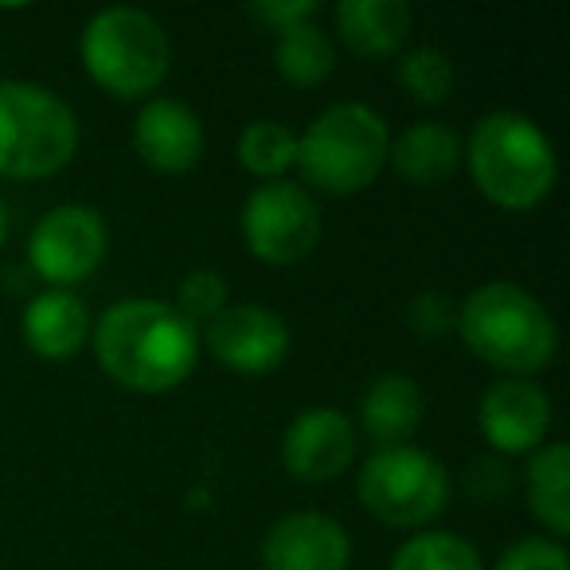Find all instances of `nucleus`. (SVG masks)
I'll return each mask as SVG.
<instances>
[{
  "instance_id": "22",
  "label": "nucleus",
  "mask_w": 570,
  "mask_h": 570,
  "mask_svg": "<svg viewBox=\"0 0 570 570\" xmlns=\"http://www.w3.org/2000/svg\"><path fill=\"white\" fill-rule=\"evenodd\" d=\"M391 570H484V562L458 531H419L391 554Z\"/></svg>"
},
{
  "instance_id": "2",
  "label": "nucleus",
  "mask_w": 570,
  "mask_h": 570,
  "mask_svg": "<svg viewBox=\"0 0 570 570\" xmlns=\"http://www.w3.org/2000/svg\"><path fill=\"white\" fill-rule=\"evenodd\" d=\"M458 336L481 364L531 380L559 352V328L547 305L515 282H484L458 305Z\"/></svg>"
},
{
  "instance_id": "1",
  "label": "nucleus",
  "mask_w": 570,
  "mask_h": 570,
  "mask_svg": "<svg viewBox=\"0 0 570 570\" xmlns=\"http://www.w3.org/2000/svg\"><path fill=\"white\" fill-rule=\"evenodd\" d=\"M95 360L118 387L137 395L176 391L199 364V328L157 297H121L98 317Z\"/></svg>"
},
{
  "instance_id": "8",
  "label": "nucleus",
  "mask_w": 570,
  "mask_h": 570,
  "mask_svg": "<svg viewBox=\"0 0 570 570\" xmlns=\"http://www.w3.org/2000/svg\"><path fill=\"white\" fill-rule=\"evenodd\" d=\"M243 243L266 266H297L321 243V204L302 184H258L243 204Z\"/></svg>"
},
{
  "instance_id": "12",
  "label": "nucleus",
  "mask_w": 570,
  "mask_h": 570,
  "mask_svg": "<svg viewBox=\"0 0 570 570\" xmlns=\"http://www.w3.org/2000/svg\"><path fill=\"white\" fill-rule=\"evenodd\" d=\"M476 426L484 442L504 458L535 453L551 430V395L535 380L500 375L476 403Z\"/></svg>"
},
{
  "instance_id": "20",
  "label": "nucleus",
  "mask_w": 570,
  "mask_h": 570,
  "mask_svg": "<svg viewBox=\"0 0 570 570\" xmlns=\"http://www.w3.org/2000/svg\"><path fill=\"white\" fill-rule=\"evenodd\" d=\"M274 67L282 82L297 90H317L336 71V43L317 24H297L274 40Z\"/></svg>"
},
{
  "instance_id": "21",
  "label": "nucleus",
  "mask_w": 570,
  "mask_h": 570,
  "mask_svg": "<svg viewBox=\"0 0 570 570\" xmlns=\"http://www.w3.org/2000/svg\"><path fill=\"white\" fill-rule=\"evenodd\" d=\"M235 153H238V165L250 176H258L262 184L282 180V176L297 165V134L274 118L250 121V126L238 134Z\"/></svg>"
},
{
  "instance_id": "17",
  "label": "nucleus",
  "mask_w": 570,
  "mask_h": 570,
  "mask_svg": "<svg viewBox=\"0 0 570 570\" xmlns=\"http://www.w3.org/2000/svg\"><path fill=\"white\" fill-rule=\"evenodd\" d=\"M426 419V395L403 372H383L360 399V430L375 442V450L406 445V438L419 434Z\"/></svg>"
},
{
  "instance_id": "4",
  "label": "nucleus",
  "mask_w": 570,
  "mask_h": 570,
  "mask_svg": "<svg viewBox=\"0 0 570 570\" xmlns=\"http://www.w3.org/2000/svg\"><path fill=\"white\" fill-rule=\"evenodd\" d=\"M391 129L367 102H336L297 137V165L309 188L325 196H356L380 180L387 165Z\"/></svg>"
},
{
  "instance_id": "14",
  "label": "nucleus",
  "mask_w": 570,
  "mask_h": 570,
  "mask_svg": "<svg viewBox=\"0 0 570 570\" xmlns=\"http://www.w3.org/2000/svg\"><path fill=\"white\" fill-rule=\"evenodd\" d=\"M134 149L153 173L184 176L204 160V121L176 98H149L134 121Z\"/></svg>"
},
{
  "instance_id": "9",
  "label": "nucleus",
  "mask_w": 570,
  "mask_h": 570,
  "mask_svg": "<svg viewBox=\"0 0 570 570\" xmlns=\"http://www.w3.org/2000/svg\"><path fill=\"white\" fill-rule=\"evenodd\" d=\"M110 230L87 204H59L28 235V262L51 289H75L106 262Z\"/></svg>"
},
{
  "instance_id": "27",
  "label": "nucleus",
  "mask_w": 570,
  "mask_h": 570,
  "mask_svg": "<svg viewBox=\"0 0 570 570\" xmlns=\"http://www.w3.org/2000/svg\"><path fill=\"white\" fill-rule=\"evenodd\" d=\"M317 12L321 9L313 0H262V4H250V20L274 36L289 32V28H297V24H309Z\"/></svg>"
},
{
  "instance_id": "29",
  "label": "nucleus",
  "mask_w": 570,
  "mask_h": 570,
  "mask_svg": "<svg viewBox=\"0 0 570 570\" xmlns=\"http://www.w3.org/2000/svg\"><path fill=\"white\" fill-rule=\"evenodd\" d=\"M4 238H9V207L0 199V250H4Z\"/></svg>"
},
{
  "instance_id": "11",
  "label": "nucleus",
  "mask_w": 570,
  "mask_h": 570,
  "mask_svg": "<svg viewBox=\"0 0 570 570\" xmlns=\"http://www.w3.org/2000/svg\"><path fill=\"white\" fill-rule=\"evenodd\" d=\"M356 426L336 406H309L282 434V465L294 481L328 484L356 461Z\"/></svg>"
},
{
  "instance_id": "5",
  "label": "nucleus",
  "mask_w": 570,
  "mask_h": 570,
  "mask_svg": "<svg viewBox=\"0 0 570 570\" xmlns=\"http://www.w3.org/2000/svg\"><path fill=\"white\" fill-rule=\"evenodd\" d=\"M79 56L90 82L106 95L134 102L165 87L173 71V40L165 24L145 9H102L79 36Z\"/></svg>"
},
{
  "instance_id": "3",
  "label": "nucleus",
  "mask_w": 570,
  "mask_h": 570,
  "mask_svg": "<svg viewBox=\"0 0 570 570\" xmlns=\"http://www.w3.org/2000/svg\"><path fill=\"white\" fill-rule=\"evenodd\" d=\"M461 149L476 191L504 212H531L559 180L551 137L515 110L484 114Z\"/></svg>"
},
{
  "instance_id": "7",
  "label": "nucleus",
  "mask_w": 570,
  "mask_h": 570,
  "mask_svg": "<svg viewBox=\"0 0 570 570\" xmlns=\"http://www.w3.org/2000/svg\"><path fill=\"white\" fill-rule=\"evenodd\" d=\"M360 504L387 528H426L450 508V473L419 445H387L356 476Z\"/></svg>"
},
{
  "instance_id": "26",
  "label": "nucleus",
  "mask_w": 570,
  "mask_h": 570,
  "mask_svg": "<svg viewBox=\"0 0 570 570\" xmlns=\"http://www.w3.org/2000/svg\"><path fill=\"white\" fill-rule=\"evenodd\" d=\"M406 325H411L422 341H438V336H445L453 325H458V305H453L445 294L426 289V294H419L411 305H406Z\"/></svg>"
},
{
  "instance_id": "16",
  "label": "nucleus",
  "mask_w": 570,
  "mask_h": 570,
  "mask_svg": "<svg viewBox=\"0 0 570 570\" xmlns=\"http://www.w3.org/2000/svg\"><path fill=\"white\" fill-rule=\"evenodd\" d=\"M414 12L406 0H341L336 4V32L356 59L383 63L395 59L411 40Z\"/></svg>"
},
{
  "instance_id": "25",
  "label": "nucleus",
  "mask_w": 570,
  "mask_h": 570,
  "mask_svg": "<svg viewBox=\"0 0 570 570\" xmlns=\"http://www.w3.org/2000/svg\"><path fill=\"white\" fill-rule=\"evenodd\" d=\"M492 570H570V554L559 539L528 535L508 547Z\"/></svg>"
},
{
  "instance_id": "18",
  "label": "nucleus",
  "mask_w": 570,
  "mask_h": 570,
  "mask_svg": "<svg viewBox=\"0 0 570 570\" xmlns=\"http://www.w3.org/2000/svg\"><path fill=\"white\" fill-rule=\"evenodd\" d=\"M461 137L442 121H414L391 141L387 165L414 188H438L461 168Z\"/></svg>"
},
{
  "instance_id": "28",
  "label": "nucleus",
  "mask_w": 570,
  "mask_h": 570,
  "mask_svg": "<svg viewBox=\"0 0 570 570\" xmlns=\"http://www.w3.org/2000/svg\"><path fill=\"white\" fill-rule=\"evenodd\" d=\"M465 489L473 500L492 504V500H500L508 489H512V473H508V465L500 458H481L465 469Z\"/></svg>"
},
{
  "instance_id": "19",
  "label": "nucleus",
  "mask_w": 570,
  "mask_h": 570,
  "mask_svg": "<svg viewBox=\"0 0 570 570\" xmlns=\"http://www.w3.org/2000/svg\"><path fill=\"white\" fill-rule=\"evenodd\" d=\"M523 492H528V508L551 539L570 535V450L567 442H543L528 458L523 469Z\"/></svg>"
},
{
  "instance_id": "24",
  "label": "nucleus",
  "mask_w": 570,
  "mask_h": 570,
  "mask_svg": "<svg viewBox=\"0 0 570 570\" xmlns=\"http://www.w3.org/2000/svg\"><path fill=\"white\" fill-rule=\"evenodd\" d=\"M227 277L219 274V269H191L188 277L180 282V289H176V309L184 313V317L191 321V325H199V321H215L223 309H227Z\"/></svg>"
},
{
  "instance_id": "23",
  "label": "nucleus",
  "mask_w": 570,
  "mask_h": 570,
  "mask_svg": "<svg viewBox=\"0 0 570 570\" xmlns=\"http://www.w3.org/2000/svg\"><path fill=\"white\" fill-rule=\"evenodd\" d=\"M399 87L406 98L422 106H442L445 98L458 87V71H453V59L438 48H414L399 59Z\"/></svg>"
},
{
  "instance_id": "15",
  "label": "nucleus",
  "mask_w": 570,
  "mask_h": 570,
  "mask_svg": "<svg viewBox=\"0 0 570 570\" xmlns=\"http://www.w3.org/2000/svg\"><path fill=\"white\" fill-rule=\"evenodd\" d=\"M24 344L40 360H71L90 344L95 321L90 309L75 289H43L28 302L24 321H20Z\"/></svg>"
},
{
  "instance_id": "13",
  "label": "nucleus",
  "mask_w": 570,
  "mask_h": 570,
  "mask_svg": "<svg viewBox=\"0 0 570 570\" xmlns=\"http://www.w3.org/2000/svg\"><path fill=\"white\" fill-rule=\"evenodd\" d=\"M352 539L325 512H289L262 539V570H348Z\"/></svg>"
},
{
  "instance_id": "6",
  "label": "nucleus",
  "mask_w": 570,
  "mask_h": 570,
  "mask_svg": "<svg viewBox=\"0 0 570 570\" xmlns=\"http://www.w3.org/2000/svg\"><path fill=\"white\" fill-rule=\"evenodd\" d=\"M79 153V118L51 87L28 79L0 82V176L48 180Z\"/></svg>"
},
{
  "instance_id": "10",
  "label": "nucleus",
  "mask_w": 570,
  "mask_h": 570,
  "mask_svg": "<svg viewBox=\"0 0 570 570\" xmlns=\"http://www.w3.org/2000/svg\"><path fill=\"white\" fill-rule=\"evenodd\" d=\"M199 344L227 372L262 380V375L277 372L289 356V325L269 305H227L219 317L207 321Z\"/></svg>"
}]
</instances>
